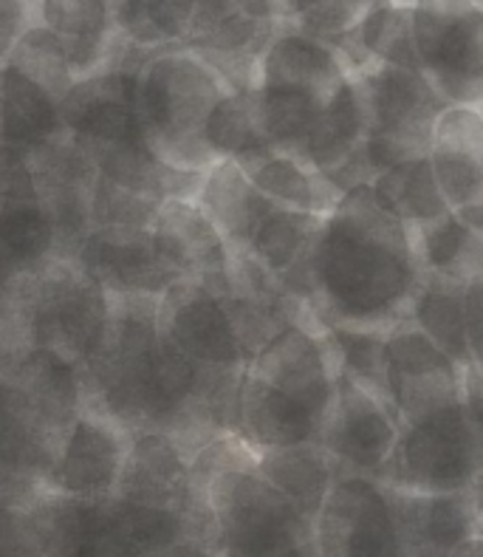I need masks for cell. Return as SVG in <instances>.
Here are the masks:
<instances>
[{"instance_id":"cell-1","label":"cell","mask_w":483,"mask_h":557,"mask_svg":"<svg viewBox=\"0 0 483 557\" xmlns=\"http://www.w3.org/2000/svg\"><path fill=\"white\" fill-rule=\"evenodd\" d=\"M424 267L413 233L354 187L322 219L309 258V311L325 329L387 332L407 318Z\"/></svg>"},{"instance_id":"cell-2","label":"cell","mask_w":483,"mask_h":557,"mask_svg":"<svg viewBox=\"0 0 483 557\" xmlns=\"http://www.w3.org/2000/svg\"><path fill=\"white\" fill-rule=\"evenodd\" d=\"M189 495L212 509L221 557H314V521L255 470V450L232 433L189 459Z\"/></svg>"},{"instance_id":"cell-3","label":"cell","mask_w":483,"mask_h":557,"mask_svg":"<svg viewBox=\"0 0 483 557\" xmlns=\"http://www.w3.org/2000/svg\"><path fill=\"white\" fill-rule=\"evenodd\" d=\"M230 91L198 54H161L136 74V113L161 162L203 173L218 162L201 141V125Z\"/></svg>"},{"instance_id":"cell-4","label":"cell","mask_w":483,"mask_h":557,"mask_svg":"<svg viewBox=\"0 0 483 557\" xmlns=\"http://www.w3.org/2000/svg\"><path fill=\"white\" fill-rule=\"evenodd\" d=\"M28 346L83 368L106 337L111 295L74 258H54L23 281Z\"/></svg>"},{"instance_id":"cell-5","label":"cell","mask_w":483,"mask_h":557,"mask_svg":"<svg viewBox=\"0 0 483 557\" xmlns=\"http://www.w3.org/2000/svg\"><path fill=\"white\" fill-rule=\"evenodd\" d=\"M368 111L364 156L373 176L393 164L424 159L433 148V131L447 102L421 71L399 65H368L354 74Z\"/></svg>"},{"instance_id":"cell-6","label":"cell","mask_w":483,"mask_h":557,"mask_svg":"<svg viewBox=\"0 0 483 557\" xmlns=\"http://www.w3.org/2000/svg\"><path fill=\"white\" fill-rule=\"evenodd\" d=\"M481 459L475 428L461 399L401 424L396 450L379 481L407 493H470Z\"/></svg>"},{"instance_id":"cell-7","label":"cell","mask_w":483,"mask_h":557,"mask_svg":"<svg viewBox=\"0 0 483 557\" xmlns=\"http://www.w3.org/2000/svg\"><path fill=\"white\" fill-rule=\"evenodd\" d=\"M419 71L447 106H483V7L475 0H413Z\"/></svg>"},{"instance_id":"cell-8","label":"cell","mask_w":483,"mask_h":557,"mask_svg":"<svg viewBox=\"0 0 483 557\" xmlns=\"http://www.w3.org/2000/svg\"><path fill=\"white\" fill-rule=\"evenodd\" d=\"M159 329L161 337L201 371L235 376L249 366L226 306V289L212 283L193 277L173 283L159 297Z\"/></svg>"},{"instance_id":"cell-9","label":"cell","mask_w":483,"mask_h":557,"mask_svg":"<svg viewBox=\"0 0 483 557\" xmlns=\"http://www.w3.org/2000/svg\"><path fill=\"white\" fill-rule=\"evenodd\" d=\"M314 557H405L391 490L368 475H339L314 521Z\"/></svg>"},{"instance_id":"cell-10","label":"cell","mask_w":483,"mask_h":557,"mask_svg":"<svg viewBox=\"0 0 483 557\" xmlns=\"http://www.w3.org/2000/svg\"><path fill=\"white\" fill-rule=\"evenodd\" d=\"M401 422L385 394L339 371L334 405L322 428L320 445L329 450L339 475L376 479L399 442Z\"/></svg>"},{"instance_id":"cell-11","label":"cell","mask_w":483,"mask_h":557,"mask_svg":"<svg viewBox=\"0 0 483 557\" xmlns=\"http://www.w3.org/2000/svg\"><path fill=\"white\" fill-rule=\"evenodd\" d=\"M385 385L399 422L407 424L461 403L463 368L405 318L385 332Z\"/></svg>"},{"instance_id":"cell-12","label":"cell","mask_w":483,"mask_h":557,"mask_svg":"<svg viewBox=\"0 0 483 557\" xmlns=\"http://www.w3.org/2000/svg\"><path fill=\"white\" fill-rule=\"evenodd\" d=\"M246 371L292 396L325 422L334 405L339 362L325 325L317 318L288 323L246 366Z\"/></svg>"},{"instance_id":"cell-13","label":"cell","mask_w":483,"mask_h":557,"mask_svg":"<svg viewBox=\"0 0 483 557\" xmlns=\"http://www.w3.org/2000/svg\"><path fill=\"white\" fill-rule=\"evenodd\" d=\"M131 431L99 410L85 408L57 447L42 490L65 498L99 502L111 498L120 484Z\"/></svg>"},{"instance_id":"cell-14","label":"cell","mask_w":483,"mask_h":557,"mask_svg":"<svg viewBox=\"0 0 483 557\" xmlns=\"http://www.w3.org/2000/svg\"><path fill=\"white\" fill-rule=\"evenodd\" d=\"M28 176L40 207L57 230L60 258H77L83 240L91 235V198L97 170L69 134L26 153Z\"/></svg>"},{"instance_id":"cell-15","label":"cell","mask_w":483,"mask_h":557,"mask_svg":"<svg viewBox=\"0 0 483 557\" xmlns=\"http://www.w3.org/2000/svg\"><path fill=\"white\" fill-rule=\"evenodd\" d=\"M368 139V111L362 88L350 74L322 108L320 120L302 141L300 159L331 178L343 193L371 184L373 170L364 156Z\"/></svg>"},{"instance_id":"cell-16","label":"cell","mask_w":483,"mask_h":557,"mask_svg":"<svg viewBox=\"0 0 483 557\" xmlns=\"http://www.w3.org/2000/svg\"><path fill=\"white\" fill-rule=\"evenodd\" d=\"M150 235H153V247L161 263L178 281L193 277V281L215 283L224 289L230 286L232 247L196 201L168 198L156 212Z\"/></svg>"},{"instance_id":"cell-17","label":"cell","mask_w":483,"mask_h":557,"mask_svg":"<svg viewBox=\"0 0 483 557\" xmlns=\"http://www.w3.org/2000/svg\"><path fill=\"white\" fill-rule=\"evenodd\" d=\"M74 261L108 295L161 297L178 283L161 263L150 230H91Z\"/></svg>"},{"instance_id":"cell-18","label":"cell","mask_w":483,"mask_h":557,"mask_svg":"<svg viewBox=\"0 0 483 557\" xmlns=\"http://www.w3.org/2000/svg\"><path fill=\"white\" fill-rule=\"evenodd\" d=\"M391 507L405 557H453L470 537L481 535L470 493L391 490Z\"/></svg>"},{"instance_id":"cell-19","label":"cell","mask_w":483,"mask_h":557,"mask_svg":"<svg viewBox=\"0 0 483 557\" xmlns=\"http://www.w3.org/2000/svg\"><path fill=\"white\" fill-rule=\"evenodd\" d=\"M116 498L148 507H173L184 512H212L189 495V459L170 433L131 431Z\"/></svg>"},{"instance_id":"cell-20","label":"cell","mask_w":483,"mask_h":557,"mask_svg":"<svg viewBox=\"0 0 483 557\" xmlns=\"http://www.w3.org/2000/svg\"><path fill=\"white\" fill-rule=\"evenodd\" d=\"M322 428L325 422L314 410L246 371L238 388L235 431H232V436H238L246 447L260 453L311 445V442H320Z\"/></svg>"},{"instance_id":"cell-21","label":"cell","mask_w":483,"mask_h":557,"mask_svg":"<svg viewBox=\"0 0 483 557\" xmlns=\"http://www.w3.org/2000/svg\"><path fill=\"white\" fill-rule=\"evenodd\" d=\"M430 168L449 210H463L483 198V111L447 106L435 122Z\"/></svg>"},{"instance_id":"cell-22","label":"cell","mask_w":483,"mask_h":557,"mask_svg":"<svg viewBox=\"0 0 483 557\" xmlns=\"http://www.w3.org/2000/svg\"><path fill=\"white\" fill-rule=\"evenodd\" d=\"M63 134V102L9 60L0 63V148L26 156Z\"/></svg>"},{"instance_id":"cell-23","label":"cell","mask_w":483,"mask_h":557,"mask_svg":"<svg viewBox=\"0 0 483 557\" xmlns=\"http://www.w3.org/2000/svg\"><path fill=\"white\" fill-rule=\"evenodd\" d=\"M320 226L322 219L317 215L272 207V212L255 230L249 247L244 249L306 309H309V258Z\"/></svg>"},{"instance_id":"cell-24","label":"cell","mask_w":483,"mask_h":557,"mask_svg":"<svg viewBox=\"0 0 483 557\" xmlns=\"http://www.w3.org/2000/svg\"><path fill=\"white\" fill-rule=\"evenodd\" d=\"M331 46L343 57L348 74H357L376 63L419 71L413 26H410V3H401V0H382V3L368 7L357 26L334 37Z\"/></svg>"},{"instance_id":"cell-25","label":"cell","mask_w":483,"mask_h":557,"mask_svg":"<svg viewBox=\"0 0 483 557\" xmlns=\"http://www.w3.org/2000/svg\"><path fill=\"white\" fill-rule=\"evenodd\" d=\"M343 57L334 46L297 26H283L260 57L258 85H292L331 97L348 79Z\"/></svg>"},{"instance_id":"cell-26","label":"cell","mask_w":483,"mask_h":557,"mask_svg":"<svg viewBox=\"0 0 483 557\" xmlns=\"http://www.w3.org/2000/svg\"><path fill=\"white\" fill-rule=\"evenodd\" d=\"M196 205L232 249H246L255 230L269 212L272 201L258 193L246 170L232 159H218L212 168L203 170L201 187L196 193Z\"/></svg>"},{"instance_id":"cell-27","label":"cell","mask_w":483,"mask_h":557,"mask_svg":"<svg viewBox=\"0 0 483 557\" xmlns=\"http://www.w3.org/2000/svg\"><path fill=\"white\" fill-rule=\"evenodd\" d=\"M240 168L246 170V176L258 187L260 196L269 198L274 207H283V210L325 219L345 196L325 173L311 168L309 162H302L295 153L269 150L267 156H258Z\"/></svg>"},{"instance_id":"cell-28","label":"cell","mask_w":483,"mask_h":557,"mask_svg":"<svg viewBox=\"0 0 483 557\" xmlns=\"http://www.w3.org/2000/svg\"><path fill=\"white\" fill-rule=\"evenodd\" d=\"M255 470L309 521H317L334 481L339 479L334 459L320 442L255 453Z\"/></svg>"},{"instance_id":"cell-29","label":"cell","mask_w":483,"mask_h":557,"mask_svg":"<svg viewBox=\"0 0 483 557\" xmlns=\"http://www.w3.org/2000/svg\"><path fill=\"white\" fill-rule=\"evenodd\" d=\"M40 21L63 42L77 83L94 77L108 51L111 0H40Z\"/></svg>"},{"instance_id":"cell-30","label":"cell","mask_w":483,"mask_h":557,"mask_svg":"<svg viewBox=\"0 0 483 557\" xmlns=\"http://www.w3.org/2000/svg\"><path fill=\"white\" fill-rule=\"evenodd\" d=\"M371 196L382 212L416 233L421 226L444 219L449 210L442 187L435 182L430 159H413V162L393 164L371 178Z\"/></svg>"},{"instance_id":"cell-31","label":"cell","mask_w":483,"mask_h":557,"mask_svg":"<svg viewBox=\"0 0 483 557\" xmlns=\"http://www.w3.org/2000/svg\"><path fill=\"white\" fill-rule=\"evenodd\" d=\"M463 292L467 283L424 272L413 304L407 309V320L433 339L449 360L463 371L470 362V343H467V311H463Z\"/></svg>"},{"instance_id":"cell-32","label":"cell","mask_w":483,"mask_h":557,"mask_svg":"<svg viewBox=\"0 0 483 557\" xmlns=\"http://www.w3.org/2000/svg\"><path fill=\"white\" fill-rule=\"evenodd\" d=\"M201 141L215 159H232L238 164L267 156L272 145L260 131L255 91H226L218 99L201 125Z\"/></svg>"},{"instance_id":"cell-33","label":"cell","mask_w":483,"mask_h":557,"mask_svg":"<svg viewBox=\"0 0 483 557\" xmlns=\"http://www.w3.org/2000/svg\"><path fill=\"white\" fill-rule=\"evenodd\" d=\"M0 252L21 275H32L60 258L57 230L37 196L14 198L0 207Z\"/></svg>"},{"instance_id":"cell-34","label":"cell","mask_w":483,"mask_h":557,"mask_svg":"<svg viewBox=\"0 0 483 557\" xmlns=\"http://www.w3.org/2000/svg\"><path fill=\"white\" fill-rule=\"evenodd\" d=\"M413 240L424 272L461 283L483 275V238L472 233L456 212L416 230Z\"/></svg>"},{"instance_id":"cell-35","label":"cell","mask_w":483,"mask_h":557,"mask_svg":"<svg viewBox=\"0 0 483 557\" xmlns=\"http://www.w3.org/2000/svg\"><path fill=\"white\" fill-rule=\"evenodd\" d=\"M7 60L12 65H17L26 77L35 79L37 85H42L60 102L77 85V77H74V71L69 65V57H65L63 42L57 40L46 26L23 28V35L17 37V42H14V49L9 51Z\"/></svg>"},{"instance_id":"cell-36","label":"cell","mask_w":483,"mask_h":557,"mask_svg":"<svg viewBox=\"0 0 483 557\" xmlns=\"http://www.w3.org/2000/svg\"><path fill=\"white\" fill-rule=\"evenodd\" d=\"M325 332L334 346L339 371L387 396L385 332H373V329H325Z\"/></svg>"},{"instance_id":"cell-37","label":"cell","mask_w":483,"mask_h":557,"mask_svg":"<svg viewBox=\"0 0 483 557\" xmlns=\"http://www.w3.org/2000/svg\"><path fill=\"white\" fill-rule=\"evenodd\" d=\"M164 201L139 193L122 190L116 184L99 178L91 198V230H150L156 212Z\"/></svg>"},{"instance_id":"cell-38","label":"cell","mask_w":483,"mask_h":557,"mask_svg":"<svg viewBox=\"0 0 483 557\" xmlns=\"http://www.w3.org/2000/svg\"><path fill=\"white\" fill-rule=\"evenodd\" d=\"M283 3L292 26L325 42L357 26L359 17L371 7V0H283Z\"/></svg>"},{"instance_id":"cell-39","label":"cell","mask_w":483,"mask_h":557,"mask_svg":"<svg viewBox=\"0 0 483 557\" xmlns=\"http://www.w3.org/2000/svg\"><path fill=\"white\" fill-rule=\"evenodd\" d=\"M463 311H467V343H470L472 371L483 380V275L472 277L463 292Z\"/></svg>"},{"instance_id":"cell-40","label":"cell","mask_w":483,"mask_h":557,"mask_svg":"<svg viewBox=\"0 0 483 557\" xmlns=\"http://www.w3.org/2000/svg\"><path fill=\"white\" fill-rule=\"evenodd\" d=\"M463 408H467V417H470L472 428H475L478 445H481L483 456V380L472 371V368L463 371Z\"/></svg>"},{"instance_id":"cell-41","label":"cell","mask_w":483,"mask_h":557,"mask_svg":"<svg viewBox=\"0 0 483 557\" xmlns=\"http://www.w3.org/2000/svg\"><path fill=\"white\" fill-rule=\"evenodd\" d=\"M470 498L475 504V516H478V527H481V535H483V465L478 470V479L470 490Z\"/></svg>"},{"instance_id":"cell-42","label":"cell","mask_w":483,"mask_h":557,"mask_svg":"<svg viewBox=\"0 0 483 557\" xmlns=\"http://www.w3.org/2000/svg\"><path fill=\"white\" fill-rule=\"evenodd\" d=\"M453 557H483V535L470 537Z\"/></svg>"},{"instance_id":"cell-43","label":"cell","mask_w":483,"mask_h":557,"mask_svg":"<svg viewBox=\"0 0 483 557\" xmlns=\"http://www.w3.org/2000/svg\"><path fill=\"white\" fill-rule=\"evenodd\" d=\"M0 557H40L32 546H3Z\"/></svg>"},{"instance_id":"cell-44","label":"cell","mask_w":483,"mask_h":557,"mask_svg":"<svg viewBox=\"0 0 483 557\" xmlns=\"http://www.w3.org/2000/svg\"><path fill=\"white\" fill-rule=\"evenodd\" d=\"M373 3H382V0H371V7H373Z\"/></svg>"},{"instance_id":"cell-45","label":"cell","mask_w":483,"mask_h":557,"mask_svg":"<svg viewBox=\"0 0 483 557\" xmlns=\"http://www.w3.org/2000/svg\"><path fill=\"white\" fill-rule=\"evenodd\" d=\"M475 3H478V7H483V0H475Z\"/></svg>"},{"instance_id":"cell-46","label":"cell","mask_w":483,"mask_h":557,"mask_svg":"<svg viewBox=\"0 0 483 557\" xmlns=\"http://www.w3.org/2000/svg\"><path fill=\"white\" fill-rule=\"evenodd\" d=\"M401 3H413V0H401Z\"/></svg>"},{"instance_id":"cell-47","label":"cell","mask_w":483,"mask_h":557,"mask_svg":"<svg viewBox=\"0 0 483 557\" xmlns=\"http://www.w3.org/2000/svg\"><path fill=\"white\" fill-rule=\"evenodd\" d=\"M481 111H483V106H481Z\"/></svg>"}]
</instances>
